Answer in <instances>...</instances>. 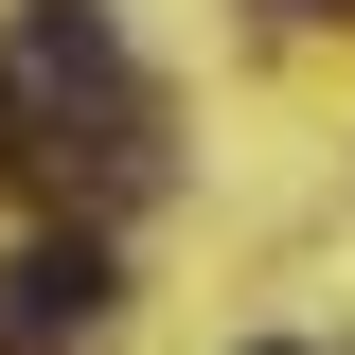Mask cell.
<instances>
[{
    "mask_svg": "<svg viewBox=\"0 0 355 355\" xmlns=\"http://www.w3.org/2000/svg\"><path fill=\"white\" fill-rule=\"evenodd\" d=\"M71 107H125V36H107V0H18V36H0V125L53 142Z\"/></svg>",
    "mask_w": 355,
    "mask_h": 355,
    "instance_id": "cell-1",
    "label": "cell"
},
{
    "mask_svg": "<svg viewBox=\"0 0 355 355\" xmlns=\"http://www.w3.org/2000/svg\"><path fill=\"white\" fill-rule=\"evenodd\" d=\"M125 320V249L107 231H36L0 266V355H53V338H107Z\"/></svg>",
    "mask_w": 355,
    "mask_h": 355,
    "instance_id": "cell-2",
    "label": "cell"
},
{
    "mask_svg": "<svg viewBox=\"0 0 355 355\" xmlns=\"http://www.w3.org/2000/svg\"><path fill=\"white\" fill-rule=\"evenodd\" d=\"M266 18H355V0H266Z\"/></svg>",
    "mask_w": 355,
    "mask_h": 355,
    "instance_id": "cell-3",
    "label": "cell"
},
{
    "mask_svg": "<svg viewBox=\"0 0 355 355\" xmlns=\"http://www.w3.org/2000/svg\"><path fill=\"white\" fill-rule=\"evenodd\" d=\"M266 355H302V338H266Z\"/></svg>",
    "mask_w": 355,
    "mask_h": 355,
    "instance_id": "cell-4",
    "label": "cell"
}]
</instances>
